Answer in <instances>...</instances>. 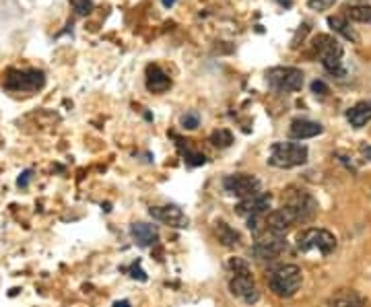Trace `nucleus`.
I'll return each mask as SVG.
<instances>
[{
    "mask_svg": "<svg viewBox=\"0 0 371 307\" xmlns=\"http://www.w3.org/2000/svg\"><path fill=\"white\" fill-rule=\"evenodd\" d=\"M270 200H272V196L260 192V194L252 196V198L241 200L238 206H236V211H238V215L245 217V219L256 217V215H266L268 208H270Z\"/></svg>",
    "mask_w": 371,
    "mask_h": 307,
    "instance_id": "12",
    "label": "nucleus"
},
{
    "mask_svg": "<svg viewBox=\"0 0 371 307\" xmlns=\"http://www.w3.org/2000/svg\"><path fill=\"white\" fill-rule=\"evenodd\" d=\"M68 2L79 17H85L93 11V0H68Z\"/></svg>",
    "mask_w": 371,
    "mask_h": 307,
    "instance_id": "22",
    "label": "nucleus"
},
{
    "mask_svg": "<svg viewBox=\"0 0 371 307\" xmlns=\"http://www.w3.org/2000/svg\"><path fill=\"white\" fill-rule=\"evenodd\" d=\"M114 307H130L128 301H118V303H114Z\"/></svg>",
    "mask_w": 371,
    "mask_h": 307,
    "instance_id": "32",
    "label": "nucleus"
},
{
    "mask_svg": "<svg viewBox=\"0 0 371 307\" xmlns=\"http://www.w3.org/2000/svg\"><path fill=\"white\" fill-rule=\"evenodd\" d=\"M274 2H279L283 8H291V4H293V0H274Z\"/></svg>",
    "mask_w": 371,
    "mask_h": 307,
    "instance_id": "29",
    "label": "nucleus"
},
{
    "mask_svg": "<svg viewBox=\"0 0 371 307\" xmlns=\"http://www.w3.org/2000/svg\"><path fill=\"white\" fill-rule=\"evenodd\" d=\"M29 180H31V171H23V173H21V177L17 180V184H19L21 188H25L27 184H29Z\"/></svg>",
    "mask_w": 371,
    "mask_h": 307,
    "instance_id": "27",
    "label": "nucleus"
},
{
    "mask_svg": "<svg viewBox=\"0 0 371 307\" xmlns=\"http://www.w3.org/2000/svg\"><path fill=\"white\" fill-rule=\"evenodd\" d=\"M346 120L353 128H363L367 122H371V101H359L346 112Z\"/></svg>",
    "mask_w": 371,
    "mask_h": 307,
    "instance_id": "17",
    "label": "nucleus"
},
{
    "mask_svg": "<svg viewBox=\"0 0 371 307\" xmlns=\"http://www.w3.org/2000/svg\"><path fill=\"white\" fill-rule=\"evenodd\" d=\"M130 235L140 248H151L159 242V229L149 223H134L130 227Z\"/></svg>",
    "mask_w": 371,
    "mask_h": 307,
    "instance_id": "14",
    "label": "nucleus"
},
{
    "mask_svg": "<svg viewBox=\"0 0 371 307\" xmlns=\"http://www.w3.org/2000/svg\"><path fill=\"white\" fill-rule=\"evenodd\" d=\"M336 248V237L328 229H305L297 235V250L299 251H318L322 256L332 253Z\"/></svg>",
    "mask_w": 371,
    "mask_h": 307,
    "instance_id": "7",
    "label": "nucleus"
},
{
    "mask_svg": "<svg viewBox=\"0 0 371 307\" xmlns=\"http://www.w3.org/2000/svg\"><path fill=\"white\" fill-rule=\"evenodd\" d=\"M266 280H268L270 291H272L276 297L289 299V297H293V295L301 289L303 275H301V268H299V266H295V264H285V266H279V268L270 270Z\"/></svg>",
    "mask_w": 371,
    "mask_h": 307,
    "instance_id": "3",
    "label": "nucleus"
},
{
    "mask_svg": "<svg viewBox=\"0 0 371 307\" xmlns=\"http://www.w3.org/2000/svg\"><path fill=\"white\" fill-rule=\"evenodd\" d=\"M186 163L196 168V165H205L207 163V157L202 153H194V151H186Z\"/></svg>",
    "mask_w": 371,
    "mask_h": 307,
    "instance_id": "24",
    "label": "nucleus"
},
{
    "mask_svg": "<svg viewBox=\"0 0 371 307\" xmlns=\"http://www.w3.org/2000/svg\"><path fill=\"white\" fill-rule=\"evenodd\" d=\"M336 0H308V6L312 11H328L330 6H334Z\"/></svg>",
    "mask_w": 371,
    "mask_h": 307,
    "instance_id": "25",
    "label": "nucleus"
},
{
    "mask_svg": "<svg viewBox=\"0 0 371 307\" xmlns=\"http://www.w3.org/2000/svg\"><path fill=\"white\" fill-rule=\"evenodd\" d=\"M328 307H367V299L353 289H341L328 299Z\"/></svg>",
    "mask_w": 371,
    "mask_h": 307,
    "instance_id": "16",
    "label": "nucleus"
},
{
    "mask_svg": "<svg viewBox=\"0 0 371 307\" xmlns=\"http://www.w3.org/2000/svg\"><path fill=\"white\" fill-rule=\"evenodd\" d=\"M176 2H178V0H161V4H163L165 8H171V6H174Z\"/></svg>",
    "mask_w": 371,
    "mask_h": 307,
    "instance_id": "31",
    "label": "nucleus"
},
{
    "mask_svg": "<svg viewBox=\"0 0 371 307\" xmlns=\"http://www.w3.org/2000/svg\"><path fill=\"white\" fill-rule=\"evenodd\" d=\"M312 91H314L316 95H326V93H328V87H326L324 81H314V83H312Z\"/></svg>",
    "mask_w": 371,
    "mask_h": 307,
    "instance_id": "26",
    "label": "nucleus"
},
{
    "mask_svg": "<svg viewBox=\"0 0 371 307\" xmlns=\"http://www.w3.org/2000/svg\"><path fill=\"white\" fill-rule=\"evenodd\" d=\"M46 84L44 70L37 68H11L4 77V89L11 93H37Z\"/></svg>",
    "mask_w": 371,
    "mask_h": 307,
    "instance_id": "5",
    "label": "nucleus"
},
{
    "mask_svg": "<svg viewBox=\"0 0 371 307\" xmlns=\"http://www.w3.org/2000/svg\"><path fill=\"white\" fill-rule=\"evenodd\" d=\"M149 215L159 221V223L176 227V229H184L188 227V217L184 215V211L176 204H165V206H153L149 208Z\"/></svg>",
    "mask_w": 371,
    "mask_h": 307,
    "instance_id": "11",
    "label": "nucleus"
},
{
    "mask_svg": "<svg viewBox=\"0 0 371 307\" xmlns=\"http://www.w3.org/2000/svg\"><path fill=\"white\" fill-rule=\"evenodd\" d=\"M130 272H133L134 279L138 277V279H140V280H147V275H145V272H142L140 268H136V266H133V268H130Z\"/></svg>",
    "mask_w": 371,
    "mask_h": 307,
    "instance_id": "28",
    "label": "nucleus"
},
{
    "mask_svg": "<svg viewBox=\"0 0 371 307\" xmlns=\"http://www.w3.org/2000/svg\"><path fill=\"white\" fill-rule=\"evenodd\" d=\"M289 251V244L285 242V237L279 235H270L264 233L262 237L256 239V244L252 246V256L258 262H276L283 253Z\"/></svg>",
    "mask_w": 371,
    "mask_h": 307,
    "instance_id": "8",
    "label": "nucleus"
},
{
    "mask_svg": "<svg viewBox=\"0 0 371 307\" xmlns=\"http://www.w3.org/2000/svg\"><path fill=\"white\" fill-rule=\"evenodd\" d=\"M266 84L274 93H297L303 87V70L295 66H274L266 70Z\"/></svg>",
    "mask_w": 371,
    "mask_h": 307,
    "instance_id": "6",
    "label": "nucleus"
},
{
    "mask_svg": "<svg viewBox=\"0 0 371 307\" xmlns=\"http://www.w3.org/2000/svg\"><path fill=\"white\" fill-rule=\"evenodd\" d=\"M171 87V79L165 70H161L157 64H149L147 66V89L151 93H165Z\"/></svg>",
    "mask_w": 371,
    "mask_h": 307,
    "instance_id": "15",
    "label": "nucleus"
},
{
    "mask_svg": "<svg viewBox=\"0 0 371 307\" xmlns=\"http://www.w3.org/2000/svg\"><path fill=\"white\" fill-rule=\"evenodd\" d=\"M305 161H308V146L305 144H299V142H274L270 146L268 163L272 168H299Z\"/></svg>",
    "mask_w": 371,
    "mask_h": 307,
    "instance_id": "4",
    "label": "nucleus"
},
{
    "mask_svg": "<svg viewBox=\"0 0 371 307\" xmlns=\"http://www.w3.org/2000/svg\"><path fill=\"white\" fill-rule=\"evenodd\" d=\"M209 140H211L214 146H219V149H227V146H231V142H233V134H231L229 130H225V128H219V130L212 132Z\"/></svg>",
    "mask_w": 371,
    "mask_h": 307,
    "instance_id": "21",
    "label": "nucleus"
},
{
    "mask_svg": "<svg viewBox=\"0 0 371 307\" xmlns=\"http://www.w3.org/2000/svg\"><path fill=\"white\" fill-rule=\"evenodd\" d=\"M285 206L291 208L299 223L312 221L316 217V213H318L316 198L310 194V192H305V190H289L287 192V200H285Z\"/></svg>",
    "mask_w": 371,
    "mask_h": 307,
    "instance_id": "10",
    "label": "nucleus"
},
{
    "mask_svg": "<svg viewBox=\"0 0 371 307\" xmlns=\"http://www.w3.org/2000/svg\"><path fill=\"white\" fill-rule=\"evenodd\" d=\"M346 17L357 23H370L371 25V6L370 4H355L346 8Z\"/></svg>",
    "mask_w": 371,
    "mask_h": 307,
    "instance_id": "20",
    "label": "nucleus"
},
{
    "mask_svg": "<svg viewBox=\"0 0 371 307\" xmlns=\"http://www.w3.org/2000/svg\"><path fill=\"white\" fill-rule=\"evenodd\" d=\"M217 235H219V242L223 244V246H227V248H236L239 246V242H241V235H239L238 231L233 229V227H229L227 223H217Z\"/></svg>",
    "mask_w": 371,
    "mask_h": 307,
    "instance_id": "18",
    "label": "nucleus"
},
{
    "mask_svg": "<svg viewBox=\"0 0 371 307\" xmlns=\"http://www.w3.org/2000/svg\"><path fill=\"white\" fill-rule=\"evenodd\" d=\"M361 153H363V157H365L367 161H371V146H363V151H361Z\"/></svg>",
    "mask_w": 371,
    "mask_h": 307,
    "instance_id": "30",
    "label": "nucleus"
},
{
    "mask_svg": "<svg viewBox=\"0 0 371 307\" xmlns=\"http://www.w3.org/2000/svg\"><path fill=\"white\" fill-rule=\"evenodd\" d=\"M324 132L322 124L318 122H312V120H293L291 126H289V139L293 140H305V139H314Z\"/></svg>",
    "mask_w": 371,
    "mask_h": 307,
    "instance_id": "13",
    "label": "nucleus"
},
{
    "mask_svg": "<svg viewBox=\"0 0 371 307\" xmlns=\"http://www.w3.org/2000/svg\"><path fill=\"white\" fill-rule=\"evenodd\" d=\"M328 25L332 27V31L341 33L345 39H351L353 44H359V42H361V37L351 29V25L346 23L345 17H328Z\"/></svg>",
    "mask_w": 371,
    "mask_h": 307,
    "instance_id": "19",
    "label": "nucleus"
},
{
    "mask_svg": "<svg viewBox=\"0 0 371 307\" xmlns=\"http://www.w3.org/2000/svg\"><path fill=\"white\" fill-rule=\"evenodd\" d=\"M223 188L229 196H236L239 200H245V198H252V196L260 194V180L252 173H233V175H227L223 180Z\"/></svg>",
    "mask_w": 371,
    "mask_h": 307,
    "instance_id": "9",
    "label": "nucleus"
},
{
    "mask_svg": "<svg viewBox=\"0 0 371 307\" xmlns=\"http://www.w3.org/2000/svg\"><path fill=\"white\" fill-rule=\"evenodd\" d=\"M198 126H200V115H198V113H184V118H182V128H186V130H196Z\"/></svg>",
    "mask_w": 371,
    "mask_h": 307,
    "instance_id": "23",
    "label": "nucleus"
},
{
    "mask_svg": "<svg viewBox=\"0 0 371 307\" xmlns=\"http://www.w3.org/2000/svg\"><path fill=\"white\" fill-rule=\"evenodd\" d=\"M229 268H231V280H229V291H231V295L239 299L241 303H248V306H252V303H258V299H260V291H258V287H256V280L252 277V272H250V266H248V262H243V260H239V258H233L231 262H229Z\"/></svg>",
    "mask_w": 371,
    "mask_h": 307,
    "instance_id": "1",
    "label": "nucleus"
},
{
    "mask_svg": "<svg viewBox=\"0 0 371 307\" xmlns=\"http://www.w3.org/2000/svg\"><path fill=\"white\" fill-rule=\"evenodd\" d=\"M312 46H314V52L318 54L322 66L330 75H334L339 79L346 77V68L345 64H343V46H341V42L336 37H332V35H318V37H314Z\"/></svg>",
    "mask_w": 371,
    "mask_h": 307,
    "instance_id": "2",
    "label": "nucleus"
}]
</instances>
